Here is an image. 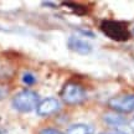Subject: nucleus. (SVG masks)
I'll return each mask as SVG.
<instances>
[{"instance_id": "f257e3e1", "label": "nucleus", "mask_w": 134, "mask_h": 134, "mask_svg": "<svg viewBox=\"0 0 134 134\" xmlns=\"http://www.w3.org/2000/svg\"><path fill=\"white\" fill-rule=\"evenodd\" d=\"M38 103H40V96L31 90L19 91L11 99L13 108L20 113H27L36 109Z\"/></svg>"}, {"instance_id": "f03ea898", "label": "nucleus", "mask_w": 134, "mask_h": 134, "mask_svg": "<svg viewBox=\"0 0 134 134\" xmlns=\"http://www.w3.org/2000/svg\"><path fill=\"white\" fill-rule=\"evenodd\" d=\"M99 27L107 37L118 42H124L130 37V31L127 25L117 20H103Z\"/></svg>"}, {"instance_id": "7ed1b4c3", "label": "nucleus", "mask_w": 134, "mask_h": 134, "mask_svg": "<svg viewBox=\"0 0 134 134\" xmlns=\"http://www.w3.org/2000/svg\"><path fill=\"white\" fill-rule=\"evenodd\" d=\"M61 99L70 105H77L83 103L87 98V92L77 82H67L66 85L62 87V90L60 92Z\"/></svg>"}, {"instance_id": "20e7f679", "label": "nucleus", "mask_w": 134, "mask_h": 134, "mask_svg": "<svg viewBox=\"0 0 134 134\" xmlns=\"http://www.w3.org/2000/svg\"><path fill=\"white\" fill-rule=\"evenodd\" d=\"M108 107L115 113H132L134 112V94H119L109 98Z\"/></svg>"}, {"instance_id": "39448f33", "label": "nucleus", "mask_w": 134, "mask_h": 134, "mask_svg": "<svg viewBox=\"0 0 134 134\" xmlns=\"http://www.w3.org/2000/svg\"><path fill=\"white\" fill-rule=\"evenodd\" d=\"M60 108H61L60 100L53 97H48V98L40 100V103L36 107V113L40 117H48L60 110Z\"/></svg>"}, {"instance_id": "423d86ee", "label": "nucleus", "mask_w": 134, "mask_h": 134, "mask_svg": "<svg viewBox=\"0 0 134 134\" xmlns=\"http://www.w3.org/2000/svg\"><path fill=\"white\" fill-rule=\"evenodd\" d=\"M67 46L73 52L80 55H88L92 52V45L88 41L77 36H70L67 40Z\"/></svg>"}, {"instance_id": "0eeeda50", "label": "nucleus", "mask_w": 134, "mask_h": 134, "mask_svg": "<svg viewBox=\"0 0 134 134\" xmlns=\"http://www.w3.org/2000/svg\"><path fill=\"white\" fill-rule=\"evenodd\" d=\"M103 122L109 127L113 128H119V127H124L128 120L124 115H120L119 113H108V114L103 115Z\"/></svg>"}, {"instance_id": "6e6552de", "label": "nucleus", "mask_w": 134, "mask_h": 134, "mask_svg": "<svg viewBox=\"0 0 134 134\" xmlns=\"http://www.w3.org/2000/svg\"><path fill=\"white\" fill-rule=\"evenodd\" d=\"M65 134H94V127L88 123H76L68 127Z\"/></svg>"}, {"instance_id": "1a4fd4ad", "label": "nucleus", "mask_w": 134, "mask_h": 134, "mask_svg": "<svg viewBox=\"0 0 134 134\" xmlns=\"http://www.w3.org/2000/svg\"><path fill=\"white\" fill-rule=\"evenodd\" d=\"M62 5H66L67 8H70V9L73 11V13H76L77 15H85L87 13V9L83 6V5H80V4H75V3H70V1H67V3H63Z\"/></svg>"}, {"instance_id": "9d476101", "label": "nucleus", "mask_w": 134, "mask_h": 134, "mask_svg": "<svg viewBox=\"0 0 134 134\" xmlns=\"http://www.w3.org/2000/svg\"><path fill=\"white\" fill-rule=\"evenodd\" d=\"M23 82L26 86H32V85L36 83V77L34 76L31 72H25L23 75Z\"/></svg>"}, {"instance_id": "9b49d317", "label": "nucleus", "mask_w": 134, "mask_h": 134, "mask_svg": "<svg viewBox=\"0 0 134 134\" xmlns=\"http://www.w3.org/2000/svg\"><path fill=\"white\" fill-rule=\"evenodd\" d=\"M38 134H65L61 130L55 129V128H43L38 132Z\"/></svg>"}, {"instance_id": "f8f14e48", "label": "nucleus", "mask_w": 134, "mask_h": 134, "mask_svg": "<svg viewBox=\"0 0 134 134\" xmlns=\"http://www.w3.org/2000/svg\"><path fill=\"white\" fill-rule=\"evenodd\" d=\"M6 96H8V90H6L5 87H1V86H0V100L4 99Z\"/></svg>"}, {"instance_id": "ddd939ff", "label": "nucleus", "mask_w": 134, "mask_h": 134, "mask_svg": "<svg viewBox=\"0 0 134 134\" xmlns=\"http://www.w3.org/2000/svg\"><path fill=\"white\" fill-rule=\"evenodd\" d=\"M99 134H127L123 130H118V129H114V130H108V132H102Z\"/></svg>"}, {"instance_id": "4468645a", "label": "nucleus", "mask_w": 134, "mask_h": 134, "mask_svg": "<svg viewBox=\"0 0 134 134\" xmlns=\"http://www.w3.org/2000/svg\"><path fill=\"white\" fill-rule=\"evenodd\" d=\"M42 5H48L50 8H57V5H56V4H52V3H50V1H47V3H46V1H43Z\"/></svg>"}, {"instance_id": "2eb2a0df", "label": "nucleus", "mask_w": 134, "mask_h": 134, "mask_svg": "<svg viewBox=\"0 0 134 134\" xmlns=\"http://www.w3.org/2000/svg\"><path fill=\"white\" fill-rule=\"evenodd\" d=\"M0 134H6V129H4V128H0Z\"/></svg>"}, {"instance_id": "dca6fc26", "label": "nucleus", "mask_w": 134, "mask_h": 134, "mask_svg": "<svg viewBox=\"0 0 134 134\" xmlns=\"http://www.w3.org/2000/svg\"><path fill=\"white\" fill-rule=\"evenodd\" d=\"M132 31H133V34H134V27H133V30H132Z\"/></svg>"}]
</instances>
